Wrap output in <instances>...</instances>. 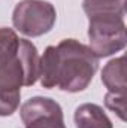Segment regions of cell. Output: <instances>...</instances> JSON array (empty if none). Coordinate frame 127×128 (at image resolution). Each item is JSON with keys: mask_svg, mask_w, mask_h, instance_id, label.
<instances>
[{"mask_svg": "<svg viewBox=\"0 0 127 128\" xmlns=\"http://www.w3.org/2000/svg\"><path fill=\"white\" fill-rule=\"evenodd\" d=\"M57 86L66 92L88 88L99 68V58L90 46L76 39H63L57 46Z\"/></svg>", "mask_w": 127, "mask_h": 128, "instance_id": "6da1fadb", "label": "cell"}, {"mask_svg": "<svg viewBox=\"0 0 127 128\" xmlns=\"http://www.w3.org/2000/svg\"><path fill=\"white\" fill-rule=\"evenodd\" d=\"M90 49L97 58H105L126 48L127 36L124 15L100 12L88 16Z\"/></svg>", "mask_w": 127, "mask_h": 128, "instance_id": "7a4b0ae2", "label": "cell"}, {"mask_svg": "<svg viewBox=\"0 0 127 128\" xmlns=\"http://www.w3.org/2000/svg\"><path fill=\"white\" fill-rule=\"evenodd\" d=\"M57 20L54 4L45 0H21L12 14V24L29 37H39L52 30Z\"/></svg>", "mask_w": 127, "mask_h": 128, "instance_id": "3957f363", "label": "cell"}, {"mask_svg": "<svg viewBox=\"0 0 127 128\" xmlns=\"http://www.w3.org/2000/svg\"><path fill=\"white\" fill-rule=\"evenodd\" d=\"M26 128H66L61 106L49 97H33L20 109Z\"/></svg>", "mask_w": 127, "mask_h": 128, "instance_id": "277c9868", "label": "cell"}, {"mask_svg": "<svg viewBox=\"0 0 127 128\" xmlns=\"http://www.w3.org/2000/svg\"><path fill=\"white\" fill-rule=\"evenodd\" d=\"M76 128H112V122L105 110L94 103H85L75 110Z\"/></svg>", "mask_w": 127, "mask_h": 128, "instance_id": "5b68a950", "label": "cell"}, {"mask_svg": "<svg viewBox=\"0 0 127 128\" xmlns=\"http://www.w3.org/2000/svg\"><path fill=\"white\" fill-rule=\"evenodd\" d=\"M102 82L108 92L126 94V57L111 60L102 70Z\"/></svg>", "mask_w": 127, "mask_h": 128, "instance_id": "8992f818", "label": "cell"}, {"mask_svg": "<svg viewBox=\"0 0 127 128\" xmlns=\"http://www.w3.org/2000/svg\"><path fill=\"white\" fill-rule=\"evenodd\" d=\"M20 55L26 70V86H33L39 79V61L36 46L27 39H20Z\"/></svg>", "mask_w": 127, "mask_h": 128, "instance_id": "52a82bcc", "label": "cell"}, {"mask_svg": "<svg viewBox=\"0 0 127 128\" xmlns=\"http://www.w3.org/2000/svg\"><path fill=\"white\" fill-rule=\"evenodd\" d=\"M39 80L42 88L57 86V51L55 46H46L39 61Z\"/></svg>", "mask_w": 127, "mask_h": 128, "instance_id": "ba28073f", "label": "cell"}, {"mask_svg": "<svg viewBox=\"0 0 127 128\" xmlns=\"http://www.w3.org/2000/svg\"><path fill=\"white\" fill-rule=\"evenodd\" d=\"M82 9L87 16L100 12H114L124 15V0H84Z\"/></svg>", "mask_w": 127, "mask_h": 128, "instance_id": "9c48e42d", "label": "cell"}, {"mask_svg": "<svg viewBox=\"0 0 127 128\" xmlns=\"http://www.w3.org/2000/svg\"><path fill=\"white\" fill-rule=\"evenodd\" d=\"M105 104L109 110L117 113L121 121H126V94H114V92H106L105 96Z\"/></svg>", "mask_w": 127, "mask_h": 128, "instance_id": "30bf717a", "label": "cell"}]
</instances>
